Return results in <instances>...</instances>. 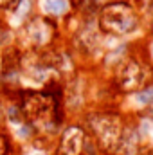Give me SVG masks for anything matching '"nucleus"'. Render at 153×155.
<instances>
[{
    "mask_svg": "<svg viewBox=\"0 0 153 155\" xmlns=\"http://www.w3.org/2000/svg\"><path fill=\"white\" fill-rule=\"evenodd\" d=\"M13 2H15V0H0V9H7V7H11Z\"/></svg>",
    "mask_w": 153,
    "mask_h": 155,
    "instance_id": "nucleus-9",
    "label": "nucleus"
},
{
    "mask_svg": "<svg viewBox=\"0 0 153 155\" xmlns=\"http://www.w3.org/2000/svg\"><path fill=\"white\" fill-rule=\"evenodd\" d=\"M27 33H29V38L33 40L34 43H45L47 40L50 38V29L41 20H34L33 24H29Z\"/></svg>",
    "mask_w": 153,
    "mask_h": 155,
    "instance_id": "nucleus-6",
    "label": "nucleus"
},
{
    "mask_svg": "<svg viewBox=\"0 0 153 155\" xmlns=\"http://www.w3.org/2000/svg\"><path fill=\"white\" fill-rule=\"evenodd\" d=\"M137 25V16L128 4H110L101 13V27L106 33L126 35Z\"/></svg>",
    "mask_w": 153,
    "mask_h": 155,
    "instance_id": "nucleus-1",
    "label": "nucleus"
},
{
    "mask_svg": "<svg viewBox=\"0 0 153 155\" xmlns=\"http://www.w3.org/2000/svg\"><path fill=\"white\" fill-rule=\"evenodd\" d=\"M34 155H45V153H34Z\"/></svg>",
    "mask_w": 153,
    "mask_h": 155,
    "instance_id": "nucleus-11",
    "label": "nucleus"
},
{
    "mask_svg": "<svg viewBox=\"0 0 153 155\" xmlns=\"http://www.w3.org/2000/svg\"><path fill=\"white\" fill-rule=\"evenodd\" d=\"M0 155H4V150H2V141H0Z\"/></svg>",
    "mask_w": 153,
    "mask_h": 155,
    "instance_id": "nucleus-10",
    "label": "nucleus"
},
{
    "mask_svg": "<svg viewBox=\"0 0 153 155\" xmlns=\"http://www.w3.org/2000/svg\"><path fill=\"white\" fill-rule=\"evenodd\" d=\"M83 141H85V134L79 126H70L65 130L63 137H61V153L63 155H79L83 148Z\"/></svg>",
    "mask_w": 153,
    "mask_h": 155,
    "instance_id": "nucleus-4",
    "label": "nucleus"
},
{
    "mask_svg": "<svg viewBox=\"0 0 153 155\" xmlns=\"http://www.w3.org/2000/svg\"><path fill=\"white\" fill-rule=\"evenodd\" d=\"M117 78H119V81L124 88H137L144 83L146 72L137 61H126L124 65H121Z\"/></svg>",
    "mask_w": 153,
    "mask_h": 155,
    "instance_id": "nucleus-3",
    "label": "nucleus"
},
{
    "mask_svg": "<svg viewBox=\"0 0 153 155\" xmlns=\"http://www.w3.org/2000/svg\"><path fill=\"white\" fill-rule=\"evenodd\" d=\"M41 11L50 16H61L69 11V0H40Z\"/></svg>",
    "mask_w": 153,
    "mask_h": 155,
    "instance_id": "nucleus-7",
    "label": "nucleus"
},
{
    "mask_svg": "<svg viewBox=\"0 0 153 155\" xmlns=\"http://www.w3.org/2000/svg\"><path fill=\"white\" fill-rule=\"evenodd\" d=\"M49 110H50L49 101H47V97H43V96H31V97L25 101V114L29 117H33V119L43 117Z\"/></svg>",
    "mask_w": 153,
    "mask_h": 155,
    "instance_id": "nucleus-5",
    "label": "nucleus"
},
{
    "mask_svg": "<svg viewBox=\"0 0 153 155\" xmlns=\"http://www.w3.org/2000/svg\"><path fill=\"white\" fill-rule=\"evenodd\" d=\"M135 101H137L141 107L153 105V88H146V90L137 92V94H135Z\"/></svg>",
    "mask_w": 153,
    "mask_h": 155,
    "instance_id": "nucleus-8",
    "label": "nucleus"
},
{
    "mask_svg": "<svg viewBox=\"0 0 153 155\" xmlns=\"http://www.w3.org/2000/svg\"><path fill=\"white\" fill-rule=\"evenodd\" d=\"M94 128L101 139V143L112 150L119 144V139H121V123L117 117L112 116H99L96 121H94Z\"/></svg>",
    "mask_w": 153,
    "mask_h": 155,
    "instance_id": "nucleus-2",
    "label": "nucleus"
}]
</instances>
